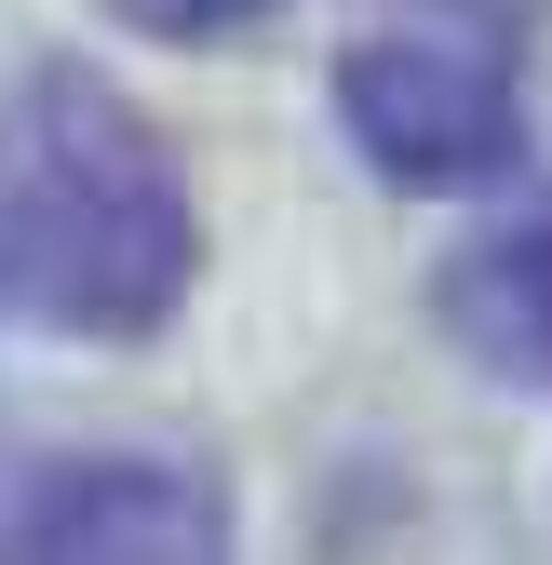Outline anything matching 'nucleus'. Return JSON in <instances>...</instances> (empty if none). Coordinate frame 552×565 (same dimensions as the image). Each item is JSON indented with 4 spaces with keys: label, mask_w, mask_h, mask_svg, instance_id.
<instances>
[{
    "label": "nucleus",
    "mask_w": 552,
    "mask_h": 565,
    "mask_svg": "<svg viewBox=\"0 0 552 565\" xmlns=\"http://www.w3.org/2000/svg\"><path fill=\"white\" fill-rule=\"evenodd\" d=\"M0 565H230V499L189 458H54L14 512H0Z\"/></svg>",
    "instance_id": "3"
},
{
    "label": "nucleus",
    "mask_w": 552,
    "mask_h": 565,
    "mask_svg": "<svg viewBox=\"0 0 552 565\" xmlns=\"http://www.w3.org/2000/svg\"><path fill=\"white\" fill-rule=\"evenodd\" d=\"M202 269L189 175L162 121L82 54H41L0 95V310L54 337H162Z\"/></svg>",
    "instance_id": "1"
},
{
    "label": "nucleus",
    "mask_w": 552,
    "mask_h": 565,
    "mask_svg": "<svg viewBox=\"0 0 552 565\" xmlns=\"http://www.w3.org/2000/svg\"><path fill=\"white\" fill-rule=\"evenodd\" d=\"M432 310H445V337H458L486 377L552 391V189H526L499 230H471V243L445 256Z\"/></svg>",
    "instance_id": "4"
},
{
    "label": "nucleus",
    "mask_w": 552,
    "mask_h": 565,
    "mask_svg": "<svg viewBox=\"0 0 552 565\" xmlns=\"http://www.w3.org/2000/svg\"><path fill=\"white\" fill-rule=\"evenodd\" d=\"M121 28H149V41H243V28H269L284 0H108Z\"/></svg>",
    "instance_id": "5"
},
{
    "label": "nucleus",
    "mask_w": 552,
    "mask_h": 565,
    "mask_svg": "<svg viewBox=\"0 0 552 565\" xmlns=\"http://www.w3.org/2000/svg\"><path fill=\"white\" fill-rule=\"evenodd\" d=\"M539 0H378L337 54V121L391 189H486L526 162Z\"/></svg>",
    "instance_id": "2"
}]
</instances>
